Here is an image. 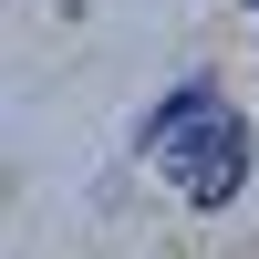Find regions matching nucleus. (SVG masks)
Masks as SVG:
<instances>
[{
    "label": "nucleus",
    "mask_w": 259,
    "mask_h": 259,
    "mask_svg": "<svg viewBox=\"0 0 259 259\" xmlns=\"http://www.w3.org/2000/svg\"><path fill=\"white\" fill-rule=\"evenodd\" d=\"M177 187H187V207H228V197L249 187V124H239V114L207 124V135L177 156Z\"/></svg>",
    "instance_id": "nucleus-1"
},
{
    "label": "nucleus",
    "mask_w": 259,
    "mask_h": 259,
    "mask_svg": "<svg viewBox=\"0 0 259 259\" xmlns=\"http://www.w3.org/2000/svg\"><path fill=\"white\" fill-rule=\"evenodd\" d=\"M207 124H228V104H218V83H177V94H166L156 114H145V156H166V166H177L187 145L207 135Z\"/></svg>",
    "instance_id": "nucleus-2"
},
{
    "label": "nucleus",
    "mask_w": 259,
    "mask_h": 259,
    "mask_svg": "<svg viewBox=\"0 0 259 259\" xmlns=\"http://www.w3.org/2000/svg\"><path fill=\"white\" fill-rule=\"evenodd\" d=\"M239 11H259V0H239Z\"/></svg>",
    "instance_id": "nucleus-3"
}]
</instances>
